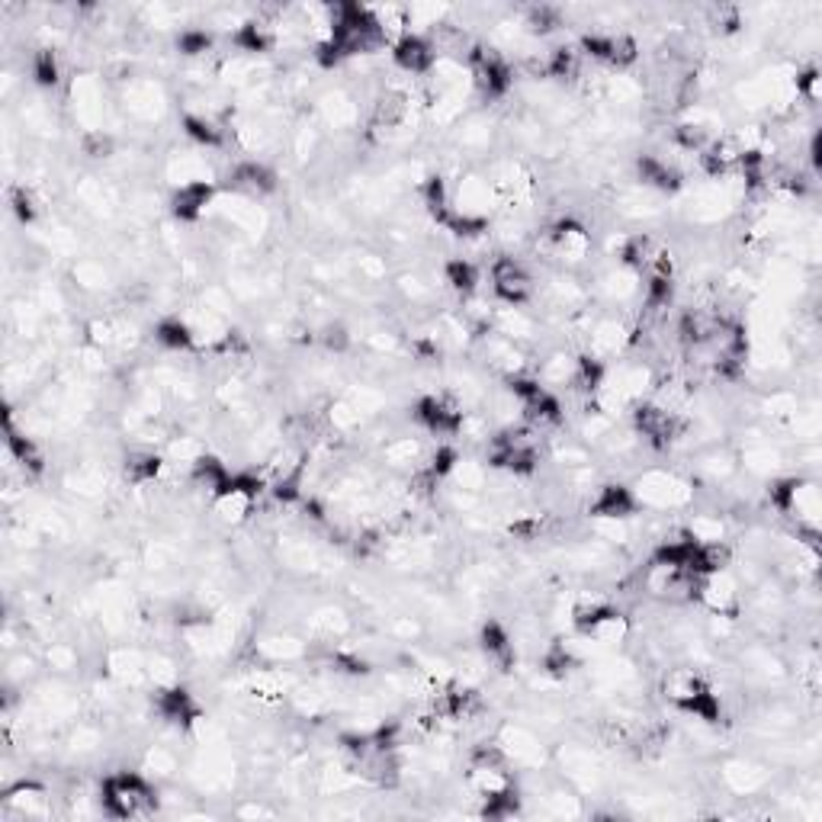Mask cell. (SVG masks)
I'll use <instances>...</instances> for the list:
<instances>
[{"mask_svg": "<svg viewBox=\"0 0 822 822\" xmlns=\"http://www.w3.org/2000/svg\"><path fill=\"white\" fill-rule=\"evenodd\" d=\"M100 810L113 819H139L158 810V790L139 771H116L100 784Z\"/></svg>", "mask_w": 822, "mask_h": 822, "instance_id": "1", "label": "cell"}, {"mask_svg": "<svg viewBox=\"0 0 822 822\" xmlns=\"http://www.w3.org/2000/svg\"><path fill=\"white\" fill-rule=\"evenodd\" d=\"M639 508L649 511H684L694 505V482L672 469H643L630 485Z\"/></svg>", "mask_w": 822, "mask_h": 822, "instance_id": "2", "label": "cell"}, {"mask_svg": "<svg viewBox=\"0 0 822 822\" xmlns=\"http://www.w3.org/2000/svg\"><path fill=\"white\" fill-rule=\"evenodd\" d=\"M771 505L781 514H787L797 524V530H819V485L803 476H787V479H771L768 489Z\"/></svg>", "mask_w": 822, "mask_h": 822, "instance_id": "3", "label": "cell"}, {"mask_svg": "<svg viewBox=\"0 0 822 822\" xmlns=\"http://www.w3.org/2000/svg\"><path fill=\"white\" fill-rule=\"evenodd\" d=\"M630 415H633L636 437L646 440V444L656 447V450L672 447L675 440L684 437V431H688V421L681 418V411H668L652 399H643L639 405H633Z\"/></svg>", "mask_w": 822, "mask_h": 822, "instance_id": "4", "label": "cell"}, {"mask_svg": "<svg viewBox=\"0 0 822 822\" xmlns=\"http://www.w3.org/2000/svg\"><path fill=\"white\" fill-rule=\"evenodd\" d=\"M489 280H492V293L501 306H527V302L537 296V280L521 257H511V254L495 257Z\"/></svg>", "mask_w": 822, "mask_h": 822, "instance_id": "5", "label": "cell"}, {"mask_svg": "<svg viewBox=\"0 0 822 822\" xmlns=\"http://www.w3.org/2000/svg\"><path fill=\"white\" fill-rule=\"evenodd\" d=\"M543 248H546V254L559 257L566 267H575V264L588 261L595 241H591V232L585 222H578L575 216H562L543 232Z\"/></svg>", "mask_w": 822, "mask_h": 822, "instance_id": "6", "label": "cell"}, {"mask_svg": "<svg viewBox=\"0 0 822 822\" xmlns=\"http://www.w3.org/2000/svg\"><path fill=\"white\" fill-rule=\"evenodd\" d=\"M466 411L453 395H421L415 402V421L434 437H456L463 431Z\"/></svg>", "mask_w": 822, "mask_h": 822, "instance_id": "7", "label": "cell"}, {"mask_svg": "<svg viewBox=\"0 0 822 822\" xmlns=\"http://www.w3.org/2000/svg\"><path fill=\"white\" fill-rule=\"evenodd\" d=\"M694 601L704 607L707 614H717V617H739V607H742V598H739V582L726 569L720 572H707L697 578V595Z\"/></svg>", "mask_w": 822, "mask_h": 822, "instance_id": "8", "label": "cell"}, {"mask_svg": "<svg viewBox=\"0 0 822 822\" xmlns=\"http://www.w3.org/2000/svg\"><path fill=\"white\" fill-rule=\"evenodd\" d=\"M588 334V344H585V354L595 357L601 363H611L614 357L623 354V347L633 344V328L623 322L617 315H604L598 322H591V328L585 331Z\"/></svg>", "mask_w": 822, "mask_h": 822, "instance_id": "9", "label": "cell"}, {"mask_svg": "<svg viewBox=\"0 0 822 822\" xmlns=\"http://www.w3.org/2000/svg\"><path fill=\"white\" fill-rule=\"evenodd\" d=\"M71 110L84 132L103 129L106 103H103V84L97 74H78L71 81Z\"/></svg>", "mask_w": 822, "mask_h": 822, "instance_id": "10", "label": "cell"}, {"mask_svg": "<svg viewBox=\"0 0 822 822\" xmlns=\"http://www.w3.org/2000/svg\"><path fill=\"white\" fill-rule=\"evenodd\" d=\"M639 508V501L633 495L630 485L623 482H604L595 489V495L588 498V514L595 521H630Z\"/></svg>", "mask_w": 822, "mask_h": 822, "instance_id": "11", "label": "cell"}, {"mask_svg": "<svg viewBox=\"0 0 822 822\" xmlns=\"http://www.w3.org/2000/svg\"><path fill=\"white\" fill-rule=\"evenodd\" d=\"M437 62V52L428 36H418V33H408L405 39H399L392 45V65L399 74L411 81H421L428 78L431 68Z\"/></svg>", "mask_w": 822, "mask_h": 822, "instance_id": "12", "label": "cell"}, {"mask_svg": "<svg viewBox=\"0 0 822 822\" xmlns=\"http://www.w3.org/2000/svg\"><path fill=\"white\" fill-rule=\"evenodd\" d=\"M479 350H482L485 363H489V367H492L498 376H505V379L524 376L527 367H530L524 344H514V341H508V338H501L498 331L482 334V338H479Z\"/></svg>", "mask_w": 822, "mask_h": 822, "instance_id": "13", "label": "cell"}, {"mask_svg": "<svg viewBox=\"0 0 822 822\" xmlns=\"http://www.w3.org/2000/svg\"><path fill=\"white\" fill-rule=\"evenodd\" d=\"M123 106L139 123H155L167 110V94L155 78H132L123 87Z\"/></svg>", "mask_w": 822, "mask_h": 822, "instance_id": "14", "label": "cell"}, {"mask_svg": "<svg viewBox=\"0 0 822 822\" xmlns=\"http://www.w3.org/2000/svg\"><path fill=\"white\" fill-rule=\"evenodd\" d=\"M630 633H633L630 617L623 611H617V607H611V604H604L601 611L591 617L582 630H578V636H585L591 646H601V649L623 646L630 639Z\"/></svg>", "mask_w": 822, "mask_h": 822, "instance_id": "15", "label": "cell"}, {"mask_svg": "<svg viewBox=\"0 0 822 822\" xmlns=\"http://www.w3.org/2000/svg\"><path fill=\"white\" fill-rule=\"evenodd\" d=\"M4 816L13 819H49L52 797L49 790L36 781H20L4 790Z\"/></svg>", "mask_w": 822, "mask_h": 822, "instance_id": "16", "label": "cell"}, {"mask_svg": "<svg viewBox=\"0 0 822 822\" xmlns=\"http://www.w3.org/2000/svg\"><path fill=\"white\" fill-rule=\"evenodd\" d=\"M501 745V752L508 755V761L514 768H540L543 761H546V749H543V742L530 733V729L524 726H501V733L495 739Z\"/></svg>", "mask_w": 822, "mask_h": 822, "instance_id": "17", "label": "cell"}, {"mask_svg": "<svg viewBox=\"0 0 822 822\" xmlns=\"http://www.w3.org/2000/svg\"><path fill=\"white\" fill-rule=\"evenodd\" d=\"M155 710L158 717L174 723V726H193L203 720L200 704L193 700V694L180 684H167V688H155Z\"/></svg>", "mask_w": 822, "mask_h": 822, "instance_id": "18", "label": "cell"}, {"mask_svg": "<svg viewBox=\"0 0 822 822\" xmlns=\"http://www.w3.org/2000/svg\"><path fill=\"white\" fill-rule=\"evenodd\" d=\"M639 171V184L652 193H678L684 187V171L678 167L675 158H662V155H643L636 161Z\"/></svg>", "mask_w": 822, "mask_h": 822, "instance_id": "19", "label": "cell"}, {"mask_svg": "<svg viewBox=\"0 0 822 822\" xmlns=\"http://www.w3.org/2000/svg\"><path fill=\"white\" fill-rule=\"evenodd\" d=\"M707 688H710V681L704 678V672H700V668H691V665L668 668V672L662 675V681H659L662 697L668 700V704H675L678 710L684 704H691V700Z\"/></svg>", "mask_w": 822, "mask_h": 822, "instance_id": "20", "label": "cell"}, {"mask_svg": "<svg viewBox=\"0 0 822 822\" xmlns=\"http://www.w3.org/2000/svg\"><path fill=\"white\" fill-rule=\"evenodd\" d=\"M383 463L395 473H408L415 476L418 469L428 466V450H424L421 437H411V434H402V437H392L383 444Z\"/></svg>", "mask_w": 822, "mask_h": 822, "instance_id": "21", "label": "cell"}, {"mask_svg": "<svg viewBox=\"0 0 822 822\" xmlns=\"http://www.w3.org/2000/svg\"><path fill=\"white\" fill-rule=\"evenodd\" d=\"M254 656H257V662L277 668V665L309 659V643H302V639L289 636V633H270L254 643Z\"/></svg>", "mask_w": 822, "mask_h": 822, "instance_id": "22", "label": "cell"}, {"mask_svg": "<svg viewBox=\"0 0 822 822\" xmlns=\"http://www.w3.org/2000/svg\"><path fill=\"white\" fill-rule=\"evenodd\" d=\"M228 180H232V187L241 196H248V200H261V196L277 190V174H273L264 161H241Z\"/></svg>", "mask_w": 822, "mask_h": 822, "instance_id": "23", "label": "cell"}, {"mask_svg": "<svg viewBox=\"0 0 822 822\" xmlns=\"http://www.w3.org/2000/svg\"><path fill=\"white\" fill-rule=\"evenodd\" d=\"M106 675H110L116 684H126V688H135V684L151 681L148 678V656H142L139 649L119 646L106 656Z\"/></svg>", "mask_w": 822, "mask_h": 822, "instance_id": "24", "label": "cell"}, {"mask_svg": "<svg viewBox=\"0 0 822 822\" xmlns=\"http://www.w3.org/2000/svg\"><path fill=\"white\" fill-rule=\"evenodd\" d=\"M212 200H216V187L212 184H187L174 190L171 209L180 222H200L209 212Z\"/></svg>", "mask_w": 822, "mask_h": 822, "instance_id": "25", "label": "cell"}, {"mask_svg": "<svg viewBox=\"0 0 822 822\" xmlns=\"http://www.w3.org/2000/svg\"><path fill=\"white\" fill-rule=\"evenodd\" d=\"M575 373H578V354H572V350H550V354L540 360L534 376L546 389H572Z\"/></svg>", "mask_w": 822, "mask_h": 822, "instance_id": "26", "label": "cell"}, {"mask_svg": "<svg viewBox=\"0 0 822 822\" xmlns=\"http://www.w3.org/2000/svg\"><path fill=\"white\" fill-rule=\"evenodd\" d=\"M492 331H498L501 338H508L514 344H527L537 338V318L524 312V306H501L495 309Z\"/></svg>", "mask_w": 822, "mask_h": 822, "instance_id": "27", "label": "cell"}, {"mask_svg": "<svg viewBox=\"0 0 822 822\" xmlns=\"http://www.w3.org/2000/svg\"><path fill=\"white\" fill-rule=\"evenodd\" d=\"M167 180L174 187L187 184H212V167L203 155H193V151H174L167 158Z\"/></svg>", "mask_w": 822, "mask_h": 822, "instance_id": "28", "label": "cell"}, {"mask_svg": "<svg viewBox=\"0 0 822 822\" xmlns=\"http://www.w3.org/2000/svg\"><path fill=\"white\" fill-rule=\"evenodd\" d=\"M479 646H482V652H485V659L489 662H495L498 668H508L514 665V659H517V649H514V639H511V633L501 627L498 620H489L482 627V633H479Z\"/></svg>", "mask_w": 822, "mask_h": 822, "instance_id": "29", "label": "cell"}, {"mask_svg": "<svg viewBox=\"0 0 822 822\" xmlns=\"http://www.w3.org/2000/svg\"><path fill=\"white\" fill-rule=\"evenodd\" d=\"M318 116H322L331 129H350L357 123L360 106L347 90H328V94L318 100Z\"/></svg>", "mask_w": 822, "mask_h": 822, "instance_id": "30", "label": "cell"}, {"mask_svg": "<svg viewBox=\"0 0 822 822\" xmlns=\"http://www.w3.org/2000/svg\"><path fill=\"white\" fill-rule=\"evenodd\" d=\"M167 469V460L158 450H139L126 456V479L135 489H145V485H155Z\"/></svg>", "mask_w": 822, "mask_h": 822, "instance_id": "31", "label": "cell"}, {"mask_svg": "<svg viewBox=\"0 0 822 822\" xmlns=\"http://www.w3.org/2000/svg\"><path fill=\"white\" fill-rule=\"evenodd\" d=\"M187 476H190V482L196 485V489H203L209 495H219L225 485L232 482V473L225 469V463L219 460V456H209V453H203L200 460L187 469Z\"/></svg>", "mask_w": 822, "mask_h": 822, "instance_id": "32", "label": "cell"}, {"mask_svg": "<svg viewBox=\"0 0 822 822\" xmlns=\"http://www.w3.org/2000/svg\"><path fill=\"white\" fill-rule=\"evenodd\" d=\"M184 132L193 145L200 148H222L225 145V126L212 113H184Z\"/></svg>", "mask_w": 822, "mask_h": 822, "instance_id": "33", "label": "cell"}, {"mask_svg": "<svg viewBox=\"0 0 822 822\" xmlns=\"http://www.w3.org/2000/svg\"><path fill=\"white\" fill-rule=\"evenodd\" d=\"M598 293L607 299V302H630L636 299L639 293H643V280H639V273L627 270V267H620L614 273H604V277L598 280Z\"/></svg>", "mask_w": 822, "mask_h": 822, "instance_id": "34", "label": "cell"}, {"mask_svg": "<svg viewBox=\"0 0 822 822\" xmlns=\"http://www.w3.org/2000/svg\"><path fill=\"white\" fill-rule=\"evenodd\" d=\"M155 341L164 347V350H196V334L190 328L187 318L180 315H171V318H161L155 325Z\"/></svg>", "mask_w": 822, "mask_h": 822, "instance_id": "35", "label": "cell"}, {"mask_svg": "<svg viewBox=\"0 0 822 822\" xmlns=\"http://www.w3.org/2000/svg\"><path fill=\"white\" fill-rule=\"evenodd\" d=\"M489 473L492 469L485 466V463H479V460H456V466L450 469V476H447V482H450V489H463V492H476V495H482L485 489H489Z\"/></svg>", "mask_w": 822, "mask_h": 822, "instance_id": "36", "label": "cell"}, {"mask_svg": "<svg viewBox=\"0 0 822 822\" xmlns=\"http://www.w3.org/2000/svg\"><path fill=\"white\" fill-rule=\"evenodd\" d=\"M444 280L450 283L453 293H460L466 299V296H476L479 293L482 273H479V267L473 261H469V257H450V261L444 264Z\"/></svg>", "mask_w": 822, "mask_h": 822, "instance_id": "37", "label": "cell"}, {"mask_svg": "<svg viewBox=\"0 0 822 822\" xmlns=\"http://www.w3.org/2000/svg\"><path fill=\"white\" fill-rule=\"evenodd\" d=\"M370 13H373L379 33H383V39L389 45H395L399 39L408 36V7H402V4H379V7H370Z\"/></svg>", "mask_w": 822, "mask_h": 822, "instance_id": "38", "label": "cell"}, {"mask_svg": "<svg viewBox=\"0 0 822 822\" xmlns=\"http://www.w3.org/2000/svg\"><path fill=\"white\" fill-rule=\"evenodd\" d=\"M697 469L713 482H726L739 469V456L726 447H713V450H704L697 456Z\"/></svg>", "mask_w": 822, "mask_h": 822, "instance_id": "39", "label": "cell"}, {"mask_svg": "<svg viewBox=\"0 0 822 822\" xmlns=\"http://www.w3.org/2000/svg\"><path fill=\"white\" fill-rule=\"evenodd\" d=\"M309 627H312L315 639H325V643H331V639H338L350 630V617L341 611V607H322V611L312 614Z\"/></svg>", "mask_w": 822, "mask_h": 822, "instance_id": "40", "label": "cell"}, {"mask_svg": "<svg viewBox=\"0 0 822 822\" xmlns=\"http://www.w3.org/2000/svg\"><path fill=\"white\" fill-rule=\"evenodd\" d=\"M363 421H367V415H363V411L350 402L347 395L328 405V424L334 428V434H354V431L363 428Z\"/></svg>", "mask_w": 822, "mask_h": 822, "instance_id": "41", "label": "cell"}, {"mask_svg": "<svg viewBox=\"0 0 822 822\" xmlns=\"http://www.w3.org/2000/svg\"><path fill=\"white\" fill-rule=\"evenodd\" d=\"M562 26V13L556 7H527L521 17V29L527 36H550Z\"/></svg>", "mask_w": 822, "mask_h": 822, "instance_id": "42", "label": "cell"}, {"mask_svg": "<svg viewBox=\"0 0 822 822\" xmlns=\"http://www.w3.org/2000/svg\"><path fill=\"white\" fill-rule=\"evenodd\" d=\"M688 537L694 543H726V521L720 514H691Z\"/></svg>", "mask_w": 822, "mask_h": 822, "instance_id": "43", "label": "cell"}, {"mask_svg": "<svg viewBox=\"0 0 822 822\" xmlns=\"http://www.w3.org/2000/svg\"><path fill=\"white\" fill-rule=\"evenodd\" d=\"M723 778H726L729 787L736 790V794H752V790H758L761 784H765V774H761V768L745 765V761H733V765H726Z\"/></svg>", "mask_w": 822, "mask_h": 822, "instance_id": "44", "label": "cell"}, {"mask_svg": "<svg viewBox=\"0 0 822 822\" xmlns=\"http://www.w3.org/2000/svg\"><path fill=\"white\" fill-rule=\"evenodd\" d=\"M489 139H492V126L485 123L482 116H469L460 123V132H456V142L466 151H482L489 148Z\"/></svg>", "mask_w": 822, "mask_h": 822, "instance_id": "45", "label": "cell"}, {"mask_svg": "<svg viewBox=\"0 0 822 822\" xmlns=\"http://www.w3.org/2000/svg\"><path fill=\"white\" fill-rule=\"evenodd\" d=\"M65 485H68L71 492L84 495V498H97V495H103V489H106V473H100V469H87V466H81V469H71Z\"/></svg>", "mask_w": 822, "mask_h": 822, "instance_id": "46", "label": "cell"}, {"mask_svg": "<svg viewBox=\"0 0 822 822\" xmlns=\"http://www.w3.org/2000/svg\"><path fill=\"white\" fill-rule=\"evenodd\" d=\"M33 78L39 87H55L62 81V62H58L55 49H39L33 55Z\"/></svg>", "mask_w": 822, "mask_h": 822, "instance_id": "47", "label": "cell"}, {"mask_svg": "<svg viewBox=\"0 0 822 822\" xmlns=\"http://www.w3.org/2000/svg\"><path fill=\"white\" fill-rule=\"evenodd\" d=\"M212 45H216V39H212V33H206V29H184V33L177 36V52L180 55H187V58H206L212 52Z\"/></svg>", "mask_w": 822, "mask_h": 822, "instance_id": "48", "label": "cell"}, {"mask_svg": "<svg viewBox=\"0 0 822 822\" xmlns=\"http://www.w3.org/2000/svg\"><path fill=\"white\" fill-rule=\"evenodd\" d=\"M71 273H74V280H78V286L87 289V293H100V289L110 286V273H106V267L100 261H78Z\"/></svg>", "mask_w": 822, "mask_h": 822, "instance_id": "49", "label": "cell"}, {"mask_svg": "<svg viewBox=\"0 0 822 822\" xmlns=\"http://www.w3.org/2000/svg\"><path fill=\"white\" fill-rule=\"evenodd\" d=\"M553 460L566 469H582V466H591V453L585 444H575V440H559L553 444Z\"/></svg>", "mask_w": 822, "mask_h": 822, "instance_id": "50", "label": "cell"}, {"mask_svg": "<svg viewBox=\"0 0 822 822\" xmlns=\"http://www.w3.org/2000/svg\"><path fill=\"white\" fill-rule=\"evenodd\" d=\"M145 771L158 774V778H171L177 771V755L171 749H164V745H151L145 755Z\"/></svg>", "mask_w": 822, "mask_h": 822, "instance_id": "51", "label": "cell"}, {"mask_svg": "<svg viewBox=\"0 0 822 822\" xmlns=\"http://www.w3.org/2000/svg\"><path fill=\"white\" fill-rule=\"evenodd\" d=\"M794 94H797L800 100H806L810 106L819 103V97H822V78H819V71H816V68H806V71H797V74H794Z\"/></svg>", "mask_w": 822, "mask_h": 822, "instance_id": "52", "label": "cell"}, {"mask_svg": "<svg viewBox=\"0 0 822 822\" xmlns=\"http://www.w3.org/2000/svg\"><path fill=\"white\" fill-rule=\"evenodd\" d=\"M113 135L106 132V129H94V132H84L81 135V151L87 158H110L113 155Z\"/></svg>", "mask_w": 822, "mask_h": 822, "instance_id": "53", "label": "cell"}, {"mask_svg": "<svg viewBox=\"0 0 822 822\" xmlns=\"http://www.w3.org/2000/svg\"><path fill=\"white\" fill-rule=\"evenodd\" d=\"M10 203H13V212H17L23 225H33L39 219V203H36V196L29 187H13Z\"/></svg>", "mask_w": 822, "mask_h": 822, "instance_id": "54", "label": "cell"}, {"mask_svg": "<svg viewBox=\"0 0 822 822\" xmlns=\"http://www.w3.org/2000/svg\"><path fill=\"white\" fill-rule=\"evenodd\" d=\"M45 662H49V668H55V672H71V668H78V649L71 643H52L45 649Z\"/></svg>", "mask_w": 822, "mask_h": 822, "instance_id": "55", "label": "cell"}, {"mask_svg": "<svg viewBox=\"0 0 822 822\" xmlns=\"http://www.w3.org/2000/svg\"><path fill=\"white\" fill-rule=\"evenodd\" d=\"M68 742H71L74 752H94L97 745L103 742V733H100L97 726H90V723H78V726L71 729V739Z\"/></svg>", "mask_w": 822, "mask_h": 822, "instance_id": "56", "label": "cell"}, {"mask_svg": "<svg viewBox=\"0 0 822 822\" xmlns=\"http://www.w3.org/2000/svg\"><path fill=\"white\" fill-rule=\"evenodd\" d=\"M399 289L405 293V299L411 302H421V299H428L431 296V283H424L418 273H411V277H402L399 280Z\"/></svg>", "mask_w": 822, "mask_h": 822, "instance_id": "57", "label": "cell"}, {"mask_svg": "<svg viewBox=\"0 0 822 822\" xmlns=\"http://www.w3.org/2000/svg\"><path fill=\"white\" fill-rule=\"evenodd\" d=\"M322 344H325L328 350H338V354H341V350H347V347H350V334H347V328H344V325L334 322V325H328V328H325V334H322Z\"/></svg>", "mask_w": 822, "mask_h": 822, "instance_id": "58", "label": "cell"}, {"mask_svg": "<svg viewBox=\"0 0 822 822\" xmlns=\"http://www.w3.org/2000/svg\"><path fill=\"white\" fill-rule=\"evenodd\" d=\"M360 273L367 280H386V257L379 254H363L360 257Z\"/></svg>", "mask_w": 822, "mask_h": 822, "instance_id": "59", "label": "cell"}, {"mask_svg": "<svg viewBox=\"0 0 822 822\" xmlns=\"http://www.w3.org/2000/svg\"><path fill=\"white\" fill-rule=\"evenodd\" d=\"M392 630H395V636H402V639H418L421 636V623L418 620H411V617H395L392 620Z\"/></svg>", "mask_w": 822, "mask_h": 822, "instance_id": "60", "label": "cell"}]
</instances>
